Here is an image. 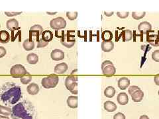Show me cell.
Instances as JSON below:
<instances>
[{
	"label": "cell",
	"instance_id": "16",
	"mask_svg": "<svg viewBox=\"0 0 159 119\" xmlns=\"http://www.w3.org/2000/svg\"><path fill=\"white\" fill-rule=\"evenodd\" d=\"M27 91L30 95H35L39 92V85L35 83H32L28 85L27 88Z\"/></svg>",
	"mask_w": 159,
	"mask_h": 119
},
{
	"label": "cell",
	"instance_id": "43",
	"mask_svg": "<svg viewBox=\"0 0 159 119\" xmlns=\"http://www.w3.org/2000/svg\"><path fill=\"white\" fill-rule=\"evenodd\" d=\"M0 119H10V118L7 117H5V116L0 115Z\"/></svg>",
	"mask_w": 159,
	"mask_h": 119
},
{
	"label": "cell",
	"instance_id": "23",
	"mask_svg": "<svg viewBox=\"0 0 159 119\" xmlns=\"http://www.w3.org/2000/svg\"><path fill=\"white\" fill-rule=\"evenodd\" d=\"M27 60L30 64H36L39 61V56L35 53H30L27 55Z\"/></svg>",
	"mask_w": 159,
	"mask_h": 119
},
{
	"label": "cell",
	"instance_id": "5",
	"mask_svg": "<svg viewBox=\"0 0 159 119\" xmlns=\"http://www.w3.org/2000/svg\"><path fill=\"white\" fill-rule=\"evenodd\" d=\"M28 74L25 67L21 64L14 65L10 69L11 75L15 78H21Z\"/></svg>",
	"mask_w": 159,
	"mask_h": 119
},
{
	"label": "cell",
	"instance_id": "24",
	"mask_svg": "<svg viewBox=\"0 0 159 119\" xmlns=\"http://www.w3.org/2000/svg\"><path fill=\"white\" fill-rule=\"evenodd\" d=\"M41 38L45 42H49L53 38V33L50 30H44L41 35Z\"/></svg>",
	"mask_w": 159,
	"mask_h": 119
},
{
	"label": "cell",
	"instance_id": "46",
	"mask_svg": "<svg viewBox=\"0 0 159 119\" xmlns=\"http://www.w3.org/2000/svg\"><path fill=\"white\" fill-rule=\"evenodd\" d=\"M0 27H1V25H0Z\"/></svg>",
	"mask_w": 159,
	"mask_h": 119
},
{
	"label": "cell",
	"instance_id": "42",
	"mask_svg": "<svg viewBox=\"0 0 159 119\" xmlns=\"http://www.w3.org/2000/svg\"><path fill=\"white\" fill-rule=\"evenodd\" d=\"M139 119H149V117H148L147 115H144L140 116V118H139Z\"/></svg>",
	"mask_w": 159,
	"mask_h": 119
},
{
	"label": "cell",
	"instance_id": "25",
	"mask_svg": "<svg viewBox=\"0 0 159 119\" xmlns=\"http://www.w3.org/2000/svg\"><path fill=\"white\" fill-rule=\"evenodd\" d=\"M115 89L114 87L108 86L104 90V95L108 98H112L115 95Z\"/></svg>",
	"mask_w": 159,
	"mask_h": 119
},
{
	"label": "cell",
	"instance_id": "2",
	"mask_svg": "<svg viewBox=\"0 0 159 119\" xmlns=\"http://www.w3.org/2000/svg\"><path fill=\"white\" fill-rule=\"evenodd\" d=\"M11 115L13 119H35V108L31 103L23 101L13 106Z\"/></svg>",
	"mask_w": 159,
	"mask_h": 119
},
{
	"label": "cell",
	"instance_id": "26",
	"mask_svg": "<svg viewBox=\"0 0 159 119\" xmlns=\"http://www.w3.org/2000/svg\"><path fill=\"white\" fill-rule=\"evenodd\" d=\"M102 38L103 42H109L111 41L113 38V35L109 30H104L102 33Z\"/></svg>",
	"mask_w": 159,
	"mask_h": 119
},
{
	"label": "cell",
	"instance_id": "33",
	"mask_svg": "<svg viewBox=\"0 0 159 119\" xmlns=\"http://www.w3.org/2000/svg\"><path fill=\"white\" fill-rule=\"evenodd\" d=\"M48 44V42H45L43 41L42 38L40 39V41L38 42V44H37V48H44Z\"/></svg>",
	"mask_w": 159,
	"mask_h": 119
},
{
	"label": "cell",
	"instance_id": "13",
	"mask_svg": "<svg viewBox=\"0 0 159 119\" xmlns=\"http://www.w3.org/2000/svg\"><path fill=\"white\" fill-rule=\"evenodd\" d=\"M103 75L106 76H112L116 73V68L114 65H108L102 68Z\"/></svg>",
	"mask_w": 159,
	"mask_h": 119
},
{
	"label": "cell",
	"instance_id": "29",
	"mask_svg": "<svg viewBox=\"0 0 159 119\" xmlns=\"http://www.w3.org/2000/svg\"><path fill=\"white\" fill-rule=\"evenodd\" d=\"M146 15L145 11L143 12H133L132 13V17L135 20H139L142 18L144 17Z\"/></svg>",
	"mask_w": 159,
	"mask_h": 119
},
{
	"label": "cell",
	"instance_id": "4",
	"mask_svg": "<svg viewBox=\"0 0 159 119\" xmlns=\"http://www.w3.org/2000/svg\"><path fill=\"white\" fill-rule=\"evenodd\" d=\"M77 77L75 75H69L65 79V86L73 94L78 93Z\"/></svg>",
	"mask_w": 159,
	"mask_h": 119
},
{
	"label": "cell",
	"instance_id": "41",
	"mask_svg": "<svg viewBox=\"0 0 159 119\" xmlns=\"http://www.w3.org/2000/svg\"><path fill=\"white\" fill-rule=\"evenodd\" d=\"M104 15H106V17H111V16H112L113 15H114V12L113 11H110V12L104 11Z\"/></svg>",
	"mask_w": 159,
	"mask_h": 119
},
{
	"label": "cell",
	"instance_id": "22",
	"mask_svg": "<svg viewBox=\"0 0 159 119\" xmlns=\"http://www.w3.org/2000/svg\"><path fill=\"white\" fill-rule=\"evenodd\" d=\"M114 48V44L112 41L109 42H102V49L105 52H111Z\"/></svg>",
	"mask_w": 159,
	"mask_h": 119
},
{
	"label": "cell",
	"instance_id": "34",
	"mask_svg": "<svg viewBox=\"0 0 159 119\" xmlns=\"http://www.w3.org/2000/svg\"><path fill=\"white\" fill-rule=\"evenodd\" d=\"M129 12L126 11V12H120L119 11L117 13V15L121 19H125L127 18L128 16H129Z\"/></svg>",
	"mask_w": 159,
	"mask_h": 119
},
{
	"label": "cell",
	"instance_id": "18",
	"mask_svg": "<svg viewBox=\"0 0 159 119\" xmlns=\"http://www.w3.org/2000/svg\"><path fill=\"white\" fill-rule=\"evenodd\" d=\"M103 107L106 111L108 112H114L117 110V105L115 103L111 101H107L103 104Z\"/></svg>",
	"mask_w": 159,
	"mask_h": 119
},
{
	"label": "cell",
	"instance_id": "36",
	"mask_svg": "<svg viewBox=\"0 0 159 119\" xmlns=\"http://www.w3.org/2000/svg\"><path fill=\"white\" fill-rule=\"evenodd\" d=\"M114 119H125V116L122 112H117L114 116Z\"/></svg>",
	"mask_w": 159,
	"mask_h": 119
},
{
	"label": "cell",
	"instance_id": "31",
	"mask_svg": "<svg viewBox=\"0 0 159 119\" xmlns=\"http://www.w3.org/2000/svg\"><path fill=\"white\" fill-rule=\"evenodd\" d=\"M66 17L70 21H74L78 17V12H66Z\"/></svg>",
	"mask_w": 159,
	"mask_h": 119
},
{
	"label": "cell",
	"instance_id": "45",
	"mask_svg": "<svg viewBox=\"0 0 159 119\" xmlns=\"http://www.w3.org/2000/svg\"><path fill=\"white\" fill-rule=\"evenodd\" d=\"M158 95H159V90H158Z\"/></svg>",
	"mask_w": 159,
	"mask_h": 119
},
{
	"label": "cell",
	"instance_id": "32",
	"mask_svg": "<svg viewBox=\"0 0 159 119\" xmlns=\"http://www.w3.org/2000/svg\"><path fill=\"white\" fill-rule=\"evenodd\" d=\"M152 59L157 62H159V50L154 51L152 53Z\"/></svg>",
	"mask_w": 159,
	"mask_h": 119
},
{
	"label": "cell",
	"instance_id": "10",
	"mask_svg": "<svg viewBox=\"0 0 159 119\" xmlns=\"http://www.w3.org/2000/svg\"><path fill=\"white\" fill-rule=\"evenodd\" d=\"M151 29H152L151 24L147 22V21H143V22H141L138 26L139 31L141 33V34L147 33Z\"/></svg>",
	"mask_w": 159,
	"mask_h": 119
},
{
	"label": "cell",
	"instance_id": "6",
	"mask_svg": "<svg viewBox=\"0 0 159 119\" xmlns=\"http://www.w3.org/2000/svg\"><path fill=\"white\" fill-rule=\"evenodd\" d=\"M50 25L54 30H60L66 27V21L63 17H56L51 21Z\"/></svg>",
	"mask_w": 159,
	"mask_h": 119
},
{
	"label": "cell",
	"instance_id": "8",
	"mask_svg": "<svg viewBox=\"0 0 159 119\" xmlns=\"http://www.w3.org/2000/svg\"><path fill=\"white\" fill-rule=\"evenodd\" d=\"M43 33V28L39 25H35L30 27L29 35L30 36H35L36 41H40V36H41Z\"/></svg>",
	"mask_w": 159,
	"mask_h": 119
},
{
	"label": "cell",
	"instance_id": "15",
	"mask_svg": "<svg viewBox=\"0 0 159 119\" xmlns=\"http://www.w3.org/2000/svg\"><path fill=\"white\" fill-rule=\"evenodd\" d=\"M117 101L119 105H125L129 102V97L126 93H120L118 94Z\"/></svg>",
	"mask_w": 159,
	"mask_h": 119
},
{
	"label": "cell",
	"instance_id": "35",
	"mask_svg": "<svg viewBox=\"0 0 159 119\" xmlns=\"http://www.w3.org/2000/svg\"><path fill=\"white\" fill-rule=\"evenodd\" d=\"M140 89L138 86H136V85H133V86L129 87V89H128V92H129L130 95H131L134 92H135L136 91Z\"/></svg>",
	"mask_w": 159,
	"mask_h": 119
},
{
	"label": "cell",
	"instance_id": "17",
	"mask_svg": "<svg viewBox=\"0 0 159 119\" xmlns=\"http://www.w3.org/2000/svg\"><path fill=\"white\" fill-rule=\"evenodd\" d=\"M67 105L69 107L72 109H76L78 107V97L77 96H69L67 99Z\"/></svg>",
	"mask_w": 159,
	"mask_h": 119
},
{
	"label": "cell",
	"instance_id": "11",
	"mask_svg": "<svg viewBox=\"0 0 159 119\" xmlns=\"http://www.w3.org/2000/svg\"><path fill=\"white\" fill-rule=\"evenodd\" d=\"M68 66L66 63L62 62L57 64L54 68V73L56 74H63L68 70Z\"/></svg>",
	"mask_w": 159,
	"mask_h": 119
},
{
	"label": "cell",
	"instance_id": "39",
	"mask_svg": "<svg viewBox=\"0 0 159 119\" xmlns=\"http://www.w3.org/2000/svg\"><path fill=\"white\" fill-rule=\"evenodd\" d=\"M108 65H114V64L111 62V61L110 60H105L104 62H103L102 64V68H104L105 66Z\"/></svg>",
	"mask_w": 159,
	"mask_h": 119
},
{
	"label": "cell",
	"instance_id": "38",
	"mask_svg": "<svg viewBox=\"0 0 159 119\" xmlns=\"http://www.w3.org/2000/svg\"><path fill=\"white\" fill-rule=\"evenodd\" d=\"M6 53H7V51H6L5 48L2 47H0V58L4 57Z\"/></svg>",
	"mask_w": 159,
	"mask_h": 119
},
{
	"label": "cell",
	"instance_id": "9",
	"mask_svg": "<svg viewBox=\"0 0 159 119\" xmlns=\"http://www.w3.org/2000/svg\"><path fill=\"white\" fill-rule=\"evenodd\" d=\"M51 57L54 61H60L65 58V53L60 49H54L52 51Z\"/></svg>",
	"mask_w": 159,
	"mask_h": 119
},
{
	"label": "cell",
	"instance_id": "12",
	"mask_svg": "<svg viewBox=\"0 0 159 119\" xmlns=\"http://www.w3.org/2000/svg\"><path fill=\"white\" fill-rule=\"evenodd\" d=\"M130 80L129 78L123 77L120 78L118 80V87L121 90H125L129 86Z\"/></svg>",
	"mask_w": 159,
	"mask_h": 119
},
{
	"label": "cell",
	"instance_id": "21",
	"mask_svg": "<svg viewBox=\"0 0 159 119\" xmlns=\"http://www.w3.org/2000/svg\"><path fill=\"white\" fill-rule=\"evenodd\" d=\"M10 41V35L7 30L0 31V42L3 44L7 43Z\"/></svg>",
	"mask_w": 159,
	"mask_h": 119
},
{
	"label": "cell",
	"instance_id": "40",
	"mask_svg": "<svg viewBox=\"0 0 159 119\" xmlns=\"http://www.w3.org/2000/svg\"><path fill=\"white\" fill-rule=\"evenodd\" d=\"M154 81L155 84L159 86V74L155 75L154 77Z\"/></svg>",
	"mask_w": 159,
	"mask_h": 119
},
{
	"label": "cell",
	"instance_id": "27",
	"mask_svg": "<svg viewBox=\"0 0 159 119\" xmlns=\"http://www.w3.org/2000/svg\"><path fill=\"white\" fill-rule=\"evenodd\" d=\"M0 114L5 116H9L12 114V109L7 106L0 105Z\"/></svg>",
	"mask_w": 159,
	"mask_h": 119
},
{
	"label": "cell",
	"instance_id": "37",
	"mask_svg": "<svg viewBox=\"0 0 159 119\" xmlns=\"http://www.w3.org/2000/svg\"><path fill=\"white\" fill-rule=\"evenodd\" d=\"M22 12H5V14L8 17H13L16 15H19L21 14Z\"/></svg>",
	"mask_w": 159,
	"mask_h": 119
},
{
	"label": "cell",
	"instance_id": "1",
	"mask_svg": "<svg viewBox=\"0 0 159 119\" xmlns=\"http://www.w3.org/2000/svg\"><path fill=\"white\" fill-rule=\"evenodd\" d=\"M21 89L19 86L11 82L5 83L0 89V98L7 105H14L21 98Z\"/></svg>",
	"mask_w": 159,
	"mask_h": 119
},
{
	"label": "cell",
	"instance_id": "30",
	"mask_svg": "<svg viewBox=\"0 0 159 119\" xmlns=\"http://www.w3.org/2000/svg\"><path fill=\"white\" fill-rule=\"evenodd\" d=\"M32 80V76L30 74H27L25 75H24L23 77L20 78V81L21 83L24 85H27L29 83H30V81Z\"/></svg>",
	"mask_w": 159,
	"mask_h": 119
},
{
	"label": "cell",
	"instance_id": "44",
	"mask_svg": "<svg viewBox=\"0 0 159 119\" xmlns=\"http://www.w3.org/2000/svg\"><path fill=\"white\" fill-rule=\"evenodd\" d=\"M47 13L48 15H54L55 14H56L57 12H54V13H53V12H47Z\"/></svg>",
	"mask_w": 159,
	"mask_h": 119
},
{
	"label": "cell",
	"instance_id": "28",
	"mask_svg": "<svg viewBox=\"0 0 159 119\" xmlns=\"http://www.w3.org/2000/svg\"><path fill=\"white\" fill-rule=\"evenodd\" d=\"M133 32L131 30H125L123 32V41H130L133 38Z\"/></svg>",
	"mask_w": 159,
	"mask_h": 119
},
{
	"label": "cell",
	"instance_id": "3",
	"mask_svg": "<svg viewBox=\"0 0 159 119\" xmlns=\"http://www.w3.org/2000/svg\"><path fill=\"white\" fill-rule=\"evenodd\" d=\"M59 78L56 75H51L42 79L41 84L45 89H51L56 86L59 84Z\"/></svg>",
	"mask_w": 159,
	"mask_h": 119
},
{
	"label": "cell",
	"instance_id": "14",
	"mask_svg": "<svg viewBox=\"0 0 159 119\" xmlns=\"http://www.w3.org/2000/svg\"><path fill=\"white\" fill-rule=\"evenodd\" d=\"M131 96L134 102L139 103L142 101V100L143 99V97H144V93H143V91L141 89H139L136 91L135 92H134Z\"/></svg>",
	"mask_w": 159,
	"mask_h": 119
},
{
	"label": "cell",
	"instance_id": "19",
	"mask_svg": "<svg viewBox=\"0 0 159 119\" xmlns=\"http://www.w3.org/2000/svg\"><path fill=\"white\" fill-rule=\"evenodd\" d=\"M6 25H7V28L10 30H15L19 28V23L15 19L8 20L7 21V23H6Z\"/></svg>",
	"mask_w": 159,
	"mask_h": 119
},
{
	"label": "cell",
	"instance_id": "20",
	"mask_svg": "<svg viewBox=\"0 0 159 119\" xmlns=\"http://www.w3.org/2000/svg\"><path fill=\"white\" fill-rule=\"evenodd\" d=\"M23 47L24 49L27 51H30L34 49L35 48V42L30 38H27L25 41L23 42Z\"/></svg>",
	"mask_w": 159,
	"mask_h": 119
},
{
	"label": "cell",
	"instance_id": "7",
	"mask_svg": "<svg viewBox=\"0 0 159 119\" xmlns=\"http://www.w3.org/2000/svg\"><path fill=\"white\" fill-rule=\"evenodd\" d=\"M61 43L66 48H72L76 43L74 35H70V33H68L66 35H64Z\"/></svg>",
	"mask_w": 159,
	"mask_h": 119
}]
</instances>
